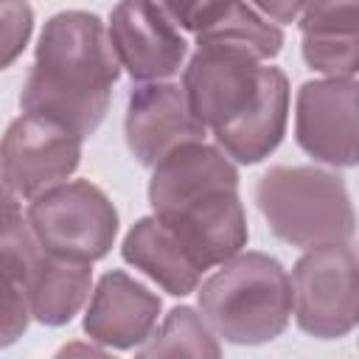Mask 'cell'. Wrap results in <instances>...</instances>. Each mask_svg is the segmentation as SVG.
<instances>
[{
    "label": "cell",
    "mask_w": 359,
    "mask_h": 359,
    "mask_svg": "<svg viewBox=\"0 0 359 359\" xmlns=\"http://www.w3.org/2000/svg\"><path fill=\"white\" fill-rule=\"evenodd\" d=\"M151 168L149 202L154 219L185 244L202 269L241 252L247 219L238 199V174L219 149L191 140Z\"/></svg>",
    "instance_id": "1"
},
{
    "label": "cell",
    "mask_w": 359,
    "mask_h": 359,
    "mask_svg": "<svg viewBox=\"0 0 359 359\" xmlns=\"http://www.w3.org/2000/svg\"><path fill=\"white\" fill-rule=\"evenodd\" d=\"M118 67L104 22L95 14L59 11L42 28L20 107L87 137L107 115Z\"/></svg>",
    "instance_id": "2"
},
{
    "label": "cell",
    "mask_w": 359,
    "mask_h": 359,
    "mask_svg": "<svg viewBox=\"0 0 359 359\" xmlns=\"http://www.w3.org/2000/svg\"><path fill=\"white\" fill-rule=\"evenodd\" d=\"M199 311L213 337L261 345L283 334L292 314L286 269L264 252H236L199 289Z\"/></svg>",
    "instance_id": "3"
},
{
    "label": "cell",
    "mask_w": 359,
    "mask_h": 359,
    "mask_svg": "<svg viewBox=\"0 0 359 359\" xmlns=\"http://www.w3.org/2000/svg\"><path fill=\"white\" fill-rule=\"evenodd\" d=\"M255 202L269 230L303 250L345 244L353 236V208L339 177L311 165H275L255 185Z\"/></svg>",
    "instance_id": "4"
},
{
    "label": "cell",
    "mask_w": 359,
    "mask_h": 359,
    "mask_svg": "<svg viewBox=\"0 0 359 359\" xmlns=\"http://www.w3.org/2000/svg\"><path fill=\"white\" fill-rule=\"evenodd\" d=\"M25 219L45 252L81 264L104 258L118 233V210L87 180L59 182L36 194Z\"/></svg>",
    "instance_id": "5"
},
{
    "label": "cell",
    "mask_w": 359,
    "mask_h": 359,
    "mask_svg": "<svg viewBox=\"0 0 359 359\" xmlns=\"http://www.w3.org/2000/svg\"><path fill=\"white\" fill-rule=\"evenodd\" d=\"M199 48L182 73V93L191 115L202 129L238 118L258 95L261 87V53L233 36L196 39Z\"/></svg>",
    "instance_id": "6"
},
{
    "label": "cell",
    "mask_w": 359,
    "mask_h": 359,
    "mask_svg": "<svg viewBox=\"0 0 359 359\" xmlns=\"http://www.w3.org/2000/svg\"><path fill=\"white\" fill-rule=\"evenodd\" d=\"M292 309L297 325L320 339H337L353 331L359 314L356 250L328 244L309 250L292 269Z\"/></svg>",
    "instance_id": "7"
},
{
    "label": "cell",
    "mask_w": 359,
    "mask_h": 359,
    "mask_svg": "<svg viewBox=\"0 0 359 359\" xmlns=\"http://www.w3.org/2000/svg\"><path fill=\"white\" fill-rule=\"evenodd\" d=\"M79 157L81 135L31 112L11 121L0 140V174L25 199L65 182L76 171Z\"/></svg>",
    "instance_id": "8"
},
{
    "label": "cell",
    "mask_w": 359,
    "mask_h": 359,
    "mask_svg": "<svg viewBox=\"0 0 359 359\" xmlns=\"http://www.w3.org/2000/svg\"><path fill=\"white\" fill-rule=\"evenodd\" d=\"M109 45L137 81H160L182 67L188 42L157 0H121L109 17Z\"/></svg>",
    "instance_id": "9"
},
{
    "label": "cell",
    "mask_w": 359,
    "mask_h": 359,
    "mask_svg": "<svg viewBox=\"0 0 359 359\" xmlns=\"http://www.w3.org/2000/svg\"><path fill=\"white\" fill-rule=\"evenodd\" d=\"M294 135L306 154L328 165L356 163V81L320 79L297 93Z\"/></svg>",
    "instance_id": "10"
},
{
    "label": "cell",
    "mask_w": 359,
    "mask_h": 359,
    "mask_svg": "<svg viewBox=\"0 0 359 359\" xmlns=\"http://www.w3.org/2000/svg\"><path fill=\"white\" fill-rule=\"evenodd\" d=\"M123 132L140 165H154L177 146L205 137V129L188 109L182 87L168 81L140 84L129 93Z\"/></svg>",
    "instance_id": "11"
},
{
    "label": "cell",
    "mask_w": 359,
    "mask_h": 359,
    "mask_svg": "<svg viewBox=\"0 0 359 359\" xmlns=\"http://www.w3.org/2000/svg\"><path fill=\"white\" fill-rule=\"evenodd\" d=\"M157 314L160 297L126 272L115 269L98 280L84 317V331L95 342L126 351L137 348L151 334Z\"/></svg>",
    "instance_id": "12"
},
{
    "label": "cell",
    "mask_w": 359,
    "mask_h": 359,
    "mask_svg": "<svg viewBox=\"0 0 359 359\" xmlns=\"http://www.w3.org/2000/svg\"><path fill=\"white\" fill-rule=\"evenodd\" d=\"M286 118H289V81L283 70L264 65L255 101L238 118L219 126L213 137L227 157L252 165L264 160L269 151H275V146L286 132Z\"/></svg>",
    "instance_id": "13"
},
{
    "label": "cell",
    "mask_w": 359,
    "mask_h": 359,
    "mask_svg": "<svg viewBox=\"0 0 359 359\" xmlns=\"http://www.w3.org/2000/svg\"><path fill=\"white\" fill-rule=\"evenodd\" d=\"M300 11L306 65L331 79H353L359 67V0H306Z\"/></svg>",
    "instance_id": "14"
},
{
    "label": "cell",
    "mask_w": 359,
    "mask_h": 359,
    "mask_svg": "<svg viewBox=\"0 0 359 359\" xmlns=\"http://www.w3.org/2000/svg\"><path fill=\"white\" fill-rule=\"evenodd\" d=\"M36 250L39 244L20 208L0 210V348L17 342L28 328L31 309L25 283Z\"/></svg>",
    "instance_id": "15"
},
{
    "label": "cell",
    "mask_w": 359,
    "mask_h": 359,
    "mask_svg": "<svg viewBox=\"0 0 359 359\" xmlns=\"http://www.w3.org/2000/svg\"><path fill=\"white\" fill-rule=\"evenodd\" d=\"M123 261L143 269L168 294L182 297L199 286L202 266L191 258L185 244L154 216L140 219L123 238Z\"/></svg>",
    "instance_id": "16"
},
{
    "label": "cell",
    "mask_w": 359,
    "mask_h": 359,
    "mask_svg": "<svg viewBox=\"0 0 359 359\" xmlns=\"http://www.w3.org/2000/svg\"><path fill=\"white\" fill-rule=\"evenodd\" d=\"M93 269L81 261H67L45 252L42 247L34 255V264L28 269V309L31 317L45 325H65L79 314L90 294Z\"/></svg>",
    "instance_id": "17"
},
{
    "label": "cell",
    "mask_w": 359,
    "mask_h": 359,
    "mask_svg": "<svg viewBox=\"0 0 359 359\" xmlns=\"http://www.w3.org/2000/svg\"><path fill=\"white\" fill-rule=\"evenodd\" d=\"M143 356H219V345L208 323L188 306L174 309L157 334H149L137 348Z\"/></svg>",
    "instance_id": "18"
},
{
    "label": "cell",
    "mask_w": 359,
    "mask_h": 359,
    "mask_svg": "<svg viewBox=\"0 0 359 359\" xmlns=\"http://www.w3.org/2000/svg\"><path fill=\"white\" fill-rule=\"evenodd\" d=\"M34 28L28 0H0V70H6L25 48Z\"/></svg>",
    "instance_id": "19"
},
{
    "label": "cell",
    "mask_w": 359,
    "mask_h": 359,
    "mask_svg": "<svg viewBox=\"0 0 359 359\" xmlns=\"http://www.w3.org/2000/svg\"><path fill=\"white\" fill-rule=\"evenodd\" d=\"M233 6V0H163L165 14L194 36L210 31Z\"/></svg>",
    "instance_id": "20"
},
{
    "label": "cell",
    "mask_w": 359,
    "mask_h": 359,
    "mask_svg": "<svg viewBox=\"0 0 359 359\" xmlns=\"http://www.w3.org/2000/svg\"><path fill=\"white\" fill-rule=\"evenodd\" d=\"M272 22H294L306 0H252Z\"/></svg>",
    "instance_id": "21"
},
{
    "label": "cell",
    "mask_w": 359,
    "mask_h": 359,
    "mask_svg": "<svg viewBox=\"0 0 359 359\" xmlns=\"http://www.w3.org/2000/svg\"><path fill=\"white\" fill-rule=\"evenodd\" d=\"M6 208H17V194L8 188V182L0 174V210H6Z\"/></svg>",
    "instance_id": "22"
}]
</instances>
